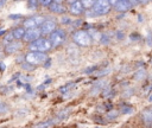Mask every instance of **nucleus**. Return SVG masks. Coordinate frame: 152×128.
I'll use <instances>...</instances> for the list:
<instances>
[{
    "label": "nucleus",
    "instance_id": "12",
    "mask_svg": "<svg viewBox=\"0 0 152 128\" xmlns=\"http://www.w3.org/2000/svg\"><path fill=\"white\" fill-rule=\"evenodd\" d=\"M21 47V44L20 43H11L6 46V52H9V53H14L15 51H18L19 49Z\"/></svg>",
    "mask_w": 152,
    "mask_h": 128
},
{
    "label": "nucleus",
    "instance_id": "20",
    "mask_svg": "<svg viewBox=\"0 0 152 128\" xmlns=\"http://www.w3.org/2000/svg\"><path fill=\"white\" fill-rule=\"evenodd\" d=\"M41 4H42V5H45V6H46V5L50 6V5H51V1H49V0H48V1H41Z\"/></svg>",
    "mask_w": 152,
    "mask_h": 128
},
{
    "label": "nucleus",
    "instance_id": "11",
    "mask_svg": "<svg viewBox=\"0 0 152 128\" xmlns=\"http://www.w3.org/2000/svg\"><path fill=\"white\" fill-rule=\"evenodd\" d=\"M49 7H50V10L55 13H64L67 11V9L60 1H52Z\"/></svg>",
    "mask_w": 152,
    "mask_h": 128
},
{
    "label": "nucleus",
    "instance_id": "17",
    "mask_svg": "<svg viewBox=\"0 0 152 128\" xmlns=\"http://www.w3.org/2000/svg\"><path fill=\"white\" fill-rule=\"evenodd\" d=\"M73 85H74V84L69 83V84H67V85H64V87H62V88H61L60 90H61V93H66V91H67V90L69 89V88H71V87H73Z\"/></svg>",
    "mask_w": 152,
    "mask_h": 128
},
{
    "label": "nucleus",
    "instance_id": "5",
    "mask_svg": "<svg viewBox=\"0 0 152 128\" xmlns=\"http://www.w3.org/2000/svg\"><path fill=\"white\" fill-rule=\"evenodd\" d=\"M44 21H45L44 18L41 17V15H33V17H30L24 21V29H29V30L37 29L39 25H43Z\"/></svg>",
    "mask_w": 152,
    "mask_h": 128
},
{
    "label": "nucleus",
    "instance_id": "7",
    "mask_svg": "<svg viewBox=\"0 0 152 128\" xmlns=\"http://www.w3.org/2000/svg\"><path fill=\"white\" fill-rule=\"evenodd\" d=\"M110 5H114L117 11L125 12L127 10H130L132 7V1H127V0H119V1H110Z\"/></svg>",
    "mask_w": 152,
    "mask_h": 128
},
{
    "label": "nucleus",
    "instance_id": "8",
    "mask_svg": "<svg viewBox=\"0 0 152 128\" xmlns=\"http://www.w3.org/2000/svg\"><path fill=\"white\" fill-rule=\"evenodd\" d=\"M42 31L41 29H32L26 31L25 36H24V41L25 42H35L37 39H39V36H41Z\"/></svg>",
    "mask_w": 152,
    "mask_h": 128
},
{
    "label": "nucleus",
    "instance_id": "6",
    "mask_svg": "<svg viewBox=\"0 0 152 128\" xmlns=\"http://www.w3.org/2000/svg\"><path fill=\"white\" fill-rule=\"evenodd\" d=\"M64 39H66V32L63 30H56L50 35L49 42L51 43V46L56 47V46L61 45L63 42H64Z\"/></svg>",
    "mask_w": 152,
    "mask_h": 128
},
{
    "label": "nucleus",
    "instance_id": "18",
    "mask_svg": "<svg viewBox=\"0 0 152 128\" xmlns=\"http://www.w3.org/2000/svg\"><path fill=\"white\" fill-rule=\"evenodd\" d=\"M145 76V73H144V70H139L138 74H135V78H143Z\"/></svg>",
    "mask_w": 152,
    "mask_h": 128
},
{
    "label": "nucleus",
    "instance_id": "2",
    "mask_svg": "<svg viewBox=\"0 0 152 128\" xmlns=\"http://www.w3.org/2000/svg\"><path fill=\"white\" fill-rule=\"evenodd\" d=\"M110 10V1L106 0H100V1H94V5L92 6V11L95 15H102L108 13Z\"/></svg>",
    "mask_w": 152,
    "mask_h": 128
},
{
    "label": "nucleus",
    "instance_id": "19",
    "mask_svg": "<svg viewBox=\"0 0 152 128\" xmlns=\"http://www.w3.org/2000/svg\"><path fill=\"white\" fill-rule=\"evenodd\" d=\"M123 113H132V108H129V109L125 108V109L123 110Z\"/></svg>",
    "mask_w": 152,
    "mask_h": 128
},
{
    "label": "nucleus",
    "instance_id": "4",
    "mask_svg": "<svg viewBox=\"0 0 152 128\" xmlns=\"http://www.w3.org/2000/svg\"><path fill=\"white\" fill-rule=\"evenodd\" d=\"M25 59L30 64H41L46 61V55L44 52H29L25 56Z\"/></svg>",
    "mask_w": 152,
    "mask_h": 128
},
{
    "label": "nucleus",
    "instance_id": "16",
    "mask_svg": "<svg viewBox=\"0 0 152 128\" xmlns=\"http://www.w3.org/2000/svg\"><path fill=\"white\" fill-rule=\"evenodd\" d=\"M13 39H14L13 35H12V33H10V35H7V36L5 37V39H4V42H5V43H10V44H11V43H13V42H12V41H13Z\"/></svg>",
    "mask_w": 152,
    "mask_h": 128
},
{
    "label": "nucleus",
    "instance_id": "14",
    "mask_svg": "<svg viewBox=\"0 0 152 128\" xmlns=\"http://www.w3.org/2000/svg\"><path fill=\"white\" fill-rule=\"evenodd\" d=\"M143 120L146 122H152V107L143 113Z\"/></svg>",
    "mask_w": 152,
    "mask_h": 128
},
{
    "label": "nucleus",
    "instance_id": "21",
    "mask_svg": "<svg viewBox=\"0 0 152 128\" xmlns=\"http://www.w3.org/2000/svg\"><path fill=\"white\" fill-rule=\"evenodd\" d=\"M3 5H5V1H0V7H3Z\"/></svg>",
    "mask_w": 152,
    "mask_h": 128
},
{
    "label": "nucleus",
    "instance_id": "10",
    "mask_svg": "<svg viewBox=\"0 0 152 128\" xmlns=\"http://www.w3.org/2000/svg\"><path fill=\"white\" fill-rule=\"evenodd\" d=\"M83 11H84V6H83L82 1H73V3H70V12L73 14L78 15V14L83 13Z\"/></svg>",
    "mask_w": 152,
    "mask_h": 128
},
{
    "label": "nucleus",
    "instance_id": "3",
    "mask_svg": "<svg viewBox=\"0 0 152 128\" xmlns=\"http://www.w3.org/2000/svg\"><path fill=\"white\" fill-rule=\"evenodd\" d=\"M74 41L76 44L81 45V46H88L90 45V42H92V38L89 36V33L86 31H77L75 32L74 35Z\"/></svg>",
    "mask_w": 152,
    "mask_h": 128
},
{
    "label": "nucleus",
    "instance_id": "1",
    "mask_svg": "<svg viewBox=\"0 0 152 128\" xmlns=\"http://www.w3.org/2000/svg\"><path fill=\"white\" fill-rule=\"evenodd\" d=\"M29 47L32 52H45V51L51 49V43L48 41V39L39 38V39H37V41L31 43L29 45Z\"/></svg>",
    "mask_w": 152,
    "mask_h": 128
},
{
    "label": "nucleus",
    "instance_id": "9",
    "mask_svg": "<svg viewBox=\"0 0 152 128\" xmlns=\"http://www.w3.org/2000/svg\"><path fill=\"white\" fill-rule=\"evenodd\" d=\"M56 21L54 20H45L43 23V25L41 26V31H42V33L44 35H48V33H52V32L55 31L56 29Z\"/></svg>",
    "mask_w": 152,
    "mask_h": 128
},
{
    "label": "nucleus",
    "instance_id": "22",
    "mask_svg": "<svg viewBox=\"0 0 152 128\" xmlns=\"http://www.w3.org/2000/svg\"><path fill=\"white\" fill-rule=\"evenodd\" d=\"M149 101H150V102H152V95H151L150 97H149Z\"/></svg>",
    "mask_w": 152,
    "mask_h": 128
},
{
    "label": "nucleus",
    "instance_id": "15",
    "mask_svg": "<svg viewBox=\"0 0 152 128\" xmlns=\"http://www.w3.org/2000/svg\"><path fill=\"white\" fill-rule=\"evenodd\" d=\"M7 110H9L7 105H5L4 102H0V113H6Z\"/></svg>",
    "mask_w": 152,
    "mask_h": 128
},
{
    "label": "nucleus",
    "instance_id": "13",
    "mask_svg": "<svg viewBox=\"0 0 152 128\" xmlns=\"http://www.w3.org/2000/svg\"><path fill=\"white\" fill-rule=\"evenodd\" d=\"M25 29L24 27H18V29H15L13 32H12V35L14 37V39H20V38H24V36H25Z\"/></svg>",
    "mask_w": 152,
    "mask_h": 128
}]
</instances>
